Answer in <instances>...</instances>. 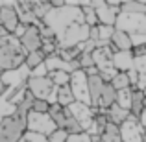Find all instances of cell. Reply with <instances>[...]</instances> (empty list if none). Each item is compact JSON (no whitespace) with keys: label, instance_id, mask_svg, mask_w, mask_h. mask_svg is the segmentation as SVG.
<instances>
[{"label":"cell","instance_id":"15","mask_svg":"<svg viewBox=\"0 0 146 142\" xmlns=\"http://www.w3.org/2000/svg\"><path fill=\"white\" fill-rule=\"evenodd\" d=\"M111 48L115 52H131L133 50V43L129 33L120 32V30H115L113 37H111Z\"/></svg>","mask_w":146,"mask_h":142},{"label":"cell","instance_id":"10","mask_svg":"<svg viewBox=\"0 0 146 142\" xmlns=\"http://www.w3.org/2000/svg\"><path fill=\"white\" fill-rule=\"evenodd\" d=\"M0 26H4L7 33L15 35V32L21 26V18L15 9V4H0Z\"/></svg>","mask_w":146,"mask_h":142},{"label":"cell","instance_id":"18","mask_svg":"<svg viewBox=\"0 0 146 142\" xmlns=\"http://www.w3.org/2000/svg\"><path fill=\"white\" fill-rule=\"evenodd\" d=\"M144 98H146V94L139 87H131V109L129 111H131L133 116L139 118L141 113L144 111Z\"/></svg>","mask_w":146,"mask_h":142},{"label":"cell","instance_id":"32","mask_svg":"<svg viewBox=\"0 0 146 142\" xmlns=\"http://www.w3.org/2000/svg\"><path fill=\"white\" fill-rule=\"evenodd\" d=\"M67 142H93L87 133H80V135H70Z\"/></svg>","mask_w":146,"mask_h":142},{"label":"cell","instance_id":"6","mask_svg":"<svg viewBox=\"0 0 146 142\" xmlns=\"http://www.w3.org/2000/svg\"><path fill=\"white\" fill-rule=\"evenodd\" d=\"M28 90L35 96V100H48L52 103L54 92H56V85L52 79L48 78H30L28 79Z\"/></svg>","mask_w":146,"mask_h":142},{"label":"cell","instance_id":"28","mask_svg":"<svg viewBox=\"0 0 146 142\" xmlns=\"http://www.w3.org/2000/svg\"><path fill=\"white\" fill-rule=\"evenodd\" d=\"M78 63H80V68H82V70L96 67V65H94V59H93V53H87V52H83L82 55L78 57Z\"/></svg>","mask_w":146,"mask_h":142},{"label":"cell","instance_id":"3","mask_svg":"<svg viewBox=\"0 0 146 142\" xmlns=\"http://www.w3.org/2000/svg\"><path fill=\"white\" fill-rule=\"evenodd\" d=\"M89 33L91 26H87L85 22H74L63 32V35L57 37V44H59V48H74L89 41Z\"/></svg>","mask_w":146,"mask_h":142},{"label":"cell","instance_id":"21","mask_svg":"<svg viewBox=\"0 0 146 142\" xmlns=\"http://www.w3.org/2000/svg\"><path fill=\"white\" fill-rule=\"evenodd\" d=\"M82 13H83V18H85V24L91 26V28H94V26H98V15H96V9H94L93 6H91V2L87 4H82Z\"/></svg>","mask_w":146,"mask_h":142},{"label":"cell","instance_id":"4","mask_svg":"<svg viewBox=\"0 0 146 142\" xmlns=\"http://www.w3.org/2000/svg\"><path fill=\"white\" fill-rule=\"evenodd\" d=\"M115 28L120 30V32L129 33V35H135V33L146 35V15H143V13H122L120 11Z\"/></svg>","mask_w":146,"mask_h":142},{"label":"cell","instance_id":"31","mask_svg":"<svg viewBox=\"0 0 146 142\" xmlns=\"http://www.w3.org/2000/svg\"><path fill=\"white\" fill-rule=\"evenodd\" d=\"M22 142H48L46 137H43V135H37V133H26L24 135V139H22Z\"/></svg>","mask_w":146,"mask_h":142},{"label":"cell","instance_id":"29","mask_svg":"<svg viewBox=\"0 0 146 142\" xmlns=\"http://www.w3.org/2000/svg\"><path fill=\"white\" fill-rule=\"evenodd\" d=\"M68 137H70V135H68L65 129H56V131L48 137V142H67Z\"/></svg>","mask_w":146,"mask_h":142},{"label":"cell","instance_id":"24","mask_svg":"<svg viewBox=\"0 0 146 142\" xmlns=\"http://www.w3.org/2000/svg\"><path fill=\"white\" fill-rule=\"evenodd\" d=\"M44 61H46V55L43 53V50H37V52H32L26 55V67L30 68V70H33V68H37L39 65H43Z\"/></svg>","mask_w":146,"mask_h":142},{"label":"cell","instance_id":"23","mask_svg":"<svg viewBox=\"0 0 146 142\" xmlns=\"http://www.w3.org/2000/svg\"><path fill=\"white\" fill-rule=\"evenodd\" d=\"M111 85H113V89L117 90H126V89H131V81H129V76L128 72H118L117 76H115V79L111 81Z\"/></svg>","mask_w":146,"mask_h":142},{"label":"cell","instance_id":"9","mask_svg":"<svg viewBox=\"0 0 146 142\" xmlns=\"http://www.w3.org/2000/svg\"><path fill=\"white\" fill-rule=\"evenodd\" d=\"M143 133H144V127L141 125L139 118L133 116V114L120 125L122 142H143Z\"/></svg>","mask_w":146,"mask_h":142},{"label":"cell","instance_id":"34","mask_svg":"<svg viewBox=\"0 0 146 142\" xmlns=\"http://www.w3.org/2000/svg\"><path fill=\"white\" fill-rule=\"evenodd\" d=\"M139 122H141V125H143V127L146 129V109L143 111V113H141V116H139Z\"/></svg>","mask_w":146,"mask_h":142},{"label":"cell","instance_id":"17","mask_svg":"<svg viewBox=\"0 0 146 142\" xmlns=\"http://www.w3.org/2000/svg\"><path fill=\"white\" fill-rule=\"evenodd\" d=\"M102 114H106L107 120L113 122V124H117V125H122L129 116H131V113H129L128 109H122V107H118L117 103H115L111 109H107L106 113H102Z\"/></svg>","mask_w":146,"mask_h":142},{"label":"cell","instance_id":"22","mask_svg":"<svg viewBox=\"0 0 146 142\" xmlns=\"http://www.w3.org/2000/svg\"><path fill=\"white\" fill-rule=\"evenodd\" d=\"M135 70H137V74H139V83H137V87L146 94V57L135 59Z\"/></svg>","mask_w":146,"mask_h":142},{"label":"cell","instance_id":"19","mask_svg":"<svg viewBox=\"0 0 146 142\" xmlns=\"http://www.w3.org/2000/svg\"><path fill=\"white\" fill-rule=\"evenodd\" d=\"M48 114L52 116V120L56 122L57 129L65 127V122H67V107H61V105H57V103H52Z\"/></svg>","mask_w":146,"mask_h":142},{"label":"cell","instance_id":"26","mask_svg":"<svg viewBox=\"0 0 146 142\" xmlns=\"http://www.w3.org/2000/svg\"><path fill=\"white\" fill-rule=\"evenodd\" d=\"M48 78L52 79V83L56 87H65L70 83V74H67V72H50Z\"/></svg>","mask_w":146,"mask_h":142},{"label":"cell","instance_id":"20","mask_svg":"<svg viewBox=\"0 0 146 142\" xmlns=\"http://www.w3.org/2000/svg\"><path fill=\"white\" fill-rule=\"evenodd\" d=\"M100 140H102V142H122L120 125L109 122V124H107V127H106V131H104V135L100 137Z\"/></svg>","mask_w":146,"mask_h":142},{"label":"cell","instance_id":"14","mask_svg":"<svg viewBox=\"0 0 146 142\" xmlns=\"http://www.w3.org/2000/svg\"><path fill=\"white\" fill-rule=\"evenodd\" d=\"M113 67L118 72H129L135 68V57L133 52H115L113 55Z\"/></svg>","mask_w":146,"mask_h":142},{"label":"cell","instance_id":"11","mask_svg":"<svg viewBox=\"0 0 146 142\" xmlns=\"http://www.w3.org/2000/svg\"><path fill=\"white\" fill-rule=\"evenodd\" d=\"M91 6L96 9L98 15V22L104 26H115L117 24V18L120 15V7H113L106 2V0H100V2H91Z\"/></svg>","mask_w":146,"mask_h":142},{"label":"cell","instance_id":"7","mask_svg":"<svg viewBox=\"0 0 146 142\" xmlns=\"http://www.w3.org/2000/svg\"><path fill=\"white\" fill-rule=\"evenodd\" d=\"M68 87L72 89L76 102H82L85 105H91V96H89V85H87V74L83 70H76L70 74V83Z\"/></svg>","mask_w":146,"mask_h":142},{"label":"cell","instance_id":"1","mask_svg":"<svg viewBox=\"0 0 146 142\" xmlns=\"http://www.w3.org/2000/svg\"><path fill=\"white\" fill-rule=\"evenodd\" d=\"M26 50L22 48L21 39L15 35L0 37V70L9 72L17 70L26 63Z\"/></svg>","mask_w":146,"mask_h":142},{"label":"cell","instance_id":"25","mask_svg":"<svg viewBox=\"0 0 146 142\" xmlns=\"http://www.w3.org/2000/svg\"><path fill=\"white\" fill-rule=\"evenodd\" d=\"M117 105L122 107V109H131V89L126 90H118L117 92ZM131 113V111H129Z\"/></svg>","mask_w":146,"mask_h":142},{"label":"cell","instance_id":"35","mask_svg":"<svg viewBox=\"0 0 146 142\" xmlns=\"http://www.w3.org/2000/svg\"><path fill=\"white\" fill-rule=\"evenodd\" d=\"M143 142H146V129H144V133H143Z\"/></svg>","mask_w":146,"mask_h":142},{"label":"cell","instance_id":"5","mask_svg":"<svg viewBox=\"0 0 146 142\" xmlns=\"http://www.w3.org/2000/svg\"><path fill=\"white\" fill-rule=\"evenodd\" d=\"M56 129H57V125L50 114H41V113H33V111L28 114V131L30 133H37V135H43L48 139Z\"/></svg>","mask_w":146,"mask_h":142},{"label":"cell","instance_id":"27","mask_svg":"<svg viewBox=\"0 0 146 142\" xmlns=\"http://www.w3.org/2000/svg\"><path fill=\"white\" fill-rule=\"evenodd\" d=\"M50 107H52V103H50L48 100H35L32 111H33V113H41V114H48Z\"/></svg>","mask_w":146,"mask_h":142},{"label":"cell","instance_id":"12","mask_svg":"<svg viewBox=\"0 0 146 142\" xmlns=\"http://www.w3.org/2000/svg\"><path fill=\"white\" fill-rule=\"evenodd\" d=\"M21 44H22V48L26 50V53L37 52V50L43 48V37H41L39 26H28L26 32L22 33V37H21Z\"/></svg>","mask_w":146,"mask_h":142},{"label":"cell","instance_id":"16","mask_svg":"<svg viewBox=\"0 0 146 142\" xmlns=\"http://www.w3.org/2000/svg\"><path fill=\"white\" fill-rule=\"evenodd\" d=\"M74 94H72V89L68 85L65 87H56V92H54V100L52 103H57L61 107H70L74 103Z\"/></svg>","mask_w":146,"mask_h":142},{"label":"cell","instance_id":"13","mask_svg":"<svg viewBox=\"0 0 146 142\" xmlns=\"http://www.w3.org/2000/svg\"><path fill=\"white\" fill-rule=\"evenodd\" d=\"M87 85H89V96H91V107L98 109L100 105V98H102L104 87H106V81L98 76H87Z\"/></svg>","mask_w":146,"mask_h":142},{"label":"cell","instance_id":"36","mask_svg":"<svg viewBox=\"0 0 146 142\" xmlns=\"http://www.w3.org/2000/svg\"><path fill=\"white\" fill-rule=\"evenodd\" d=\"M144 109H146V98H144Z\"/></svg>","mask_w":146,"mask_h":142},{"label":"cell","instance_id":"8","mask_svg":"<svg viewBox=\"0 0 146 142\" xmlns=\"http://www.w3.org/2000/svg\"><path fill=\"white\" fill-rule=\"evenodd\" d=\"M67 109H68V113L82 124V127L85 129V133L91 129V125H93V122H94V116L98 114V109H94V107H91V105H85V103H82V102H74L70 107H67Z\"/></svg>","mask_w":146,"mask_h":142},{"label":"cell","instance_id":"30","mask_svg":"<svg viewBox=\"0 0 146 142\" xmlns=\"http://www.w3.org/2000/svg\"><path fill=\"white\" fill-rule=\"evenodd\" d=\"M50 74L48 72V68H46V65H39V67L37 68H33L32 70V76H30V78H46V76Z\"/></svg>","mask_w":146,"mask_h":142},{"label":"cell","instance_id":"2","mask_svg":"<svg viewBox=\"0 0 146 142\" xmlns=\"http://www.w3.org/2000/svg\"><path fill=\"white\" fill-rule=\"evenodd\" d=\"M28 133V114L15 111L9 116L0 118V142H22Z\"/></svg>","mask_w":146,"mask_h":142},{"label":"cell","instance_id":"33","mask_svg":"<svg viewBox=\"0 0 146 142\" xmlns=\"http://www.w3.org/2000/svg\"><path fill=\"white\" fill-rule=\"evenodd\" d=\"M129 37H131L133 48H135V46H143V44H146V35H143V33H135V35H129Z\"/></svg>","mask_w":146,"mask_h":142}]
</instances>
